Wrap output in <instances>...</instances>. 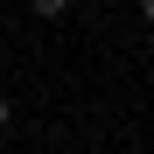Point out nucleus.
<instances>
[{
	"label": "nucleus",
	"mask_w": 154,
	"mask_h": 154,
	"mask_svg": "<svg viewBox=\"0 0 154 154\" xmlns=\"http://www.w3.org/2000/svg\"><path fill=\"white\" fill-rule=\"evenodd\" d=\"M140 14H147V21H154V0H140Z\"/></svg>",
	"instance_id": "f03ea898"
},
{
	"label": "nucleus",
	"mask_w": 154,
	"mask_h": 154,
	"mask_svg": "<svg viewBox=\"0 0 154 154\" xmlns=\"http://www.w3.org/2000/svg\"><path fill=\"white\" fill-rule=\"evenodd\" d=\"M0 126H7V98H0Z\"/></svg>",
	"instance_id": "7ed1b4c3"
},
{
	"label": "nucleus",
	"mask_w": 154,
	"mask_h": 154,
	"mask_svg": "<svg viewBox=\"0 0 154 154\" xmlns=\"http://www.w3.org/2000/svg\"><path fill=\"white\" fill-rule=\"evenodd\" d=\"M28 7H35L42 21H56V14H70V0H28Z\"/></svg>",
	"instance_id": "f257e3e1"
}]
</instances>
